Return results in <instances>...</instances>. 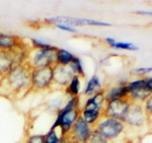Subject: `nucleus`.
Segmentation results:
<instances>
[{
	"instance_id": "f257e3e1",
	"label": "nucleus",
	"mask_w": 152,
	"mask_h": 143,
	"mask_svg": "<svg viewBox=\"0 0 152 143\" xmlns=\"http://www.w3.org/2000/svg\"><path fill=\"white\" fill-rule=\"evenodd\" d=\"M79 97L71 98L64 107L59 109L56 119L50 129L56 130L57 128H59L61 137L67 136L81 115V110L79 108Z\"/></svg>"
},
{
	"instance_id": "f03ea898",
	"label": "nucleus",
	"mask_w": 152,
	"mask_h": 143,
	"mask_svg": "<svg viewBox=\"0 0 152 143\" xmlns=\"http://www.w3.org/2000/svg\"><path fill=\"white\" fill-rule=\"evenodd\" d=\"M33 68L27 62L18 64L5 76L4 84L12 93L20 94L31 90V73Z\"/></svg>"
},
{
	"instance_id": "7ed1b4c3",
	"label": "nucleus",
	"mask_w": 152,
	"mask_h": 143,
	"mask_svg": "<svg viewBox=\"0 0 152 143\" xmlns=\"http://www.w3.org/2000/svg\"><path fill=\"white\" fill-rule=\"evenodd\" d=\"M105 92L100 91L89 98L81 110V116L90 126L96 125L101 118L105 104Z\"/></svg>"
},
{
	"instance_id": "20e7f679",
	"label": "nucleus",
	"mask_w": 152,
	"mask_h": 143,
	"mask_svg": "<svg viewBox=\"0 0 152 143\" xmlns=\"http://www.w3.org/2000/svg\"><path fill=\"white\" fill-rule=\"evenodd\" d=\"M58 50V47L52 45L47 48L35 50L33 54H30L27 62L33 69L54 66L56 65V53Z\"/></svg>"
},
{
	"instance_id": "39448f33",
	"label": "nucleus",
	"mask_w": 152,
	"mask_h": 143,
	"mask_svg": "<svg viewBox=\"0 0 152 143\" xmlns=\"http://www.w3.org/2000/svg\"><path fill=\"white\" fill-rule=\"evenodd\" d=\"M95 129L106 139L110 140L118 138L125 129V123L123 121L112 117H101L97 124Z\"/></svg>"
},
{
	"instance_id": "423d86ee",
	"label": "nucleus",
	"mask_w": 152,
	"mask_h": 143,
	"mask_svg": "<svg viewBox=\"0 0 152 143\" xmlns=\"http://www.w3.org/2000/svg\"><path fill=\"white\" fill-rule=\"evenodd\" d=\"M54 66L34 68L31 73V90L45 91L53 84Z\"/></svg>"
},
{
	"instance_id": "0eeeda50",
	"label": "nucleus",
	"mask_w": 152,
	"mask_h": 143,
	"mask_svg": "<svg viewBox=\"0 0 152 143\" xmlns=\"http://www.w3.org/2000/svg\"><path fill=\"white\" fill-rule=\"evenodd\" d=\"M132 100L126 98L105 102L101 117H112L123 121L131 106Z\"/></svg>"
},
{
	"instance_id": "6e6552de",
	"label": "nucleus",
	"mask_w": 152,
	"mask_h": 143,
	"mask_svg": "<svg viewBox=\"0 0 152 143\" xmlns=\"http://www.w3.org/2000/svg\"><path fill=\"white\" fill-rule=\"evenodd\" d=\"M46 21L48 22L55 23V24H65V25L69 26H111L110 24L102 21H95L92 19L88 18H81L75 17H67V16H56V17L49 18L45 19Z\"/></svg>"
},
{
	"instance_id": "1a4fd4ad",
	"label": "nucleus",
	"mask_w": 152,
	"mask_h": 143,
	"mask_svg": "<svg viewBox=\"0 0 152 143\" xmlns=\"http://www.w3.org/2000/svg\"><path fill=\"white\" fill-rule=\"evenodd\" d=\"M146 120L145 109L139 103L132 102L128 113L123 122L134 127H141L144 125Z\"/></svg>"
},
{
	"instance_id": "9d476101",
	"label": "nucleus",
	"mask_w": 152,
	"mask_h": 143,
	"mask_svg": "<svg viewBox=\"0 0 152 143\" xmlns=\"http://www.w3.org/2000/svg\"><path fill=\"white\" fill-rule=\"evenodd\" d=\"M74 76L75 74L69 66H54L53 84L66 88Z\"/></svg>"
},
{
	"instance_id": "9b49d317",
	"label": "nucleus",
	"mask_w": 152,
	"mask_h": 143,
	"mask_svg": "<svg viewBox=\"0 0 152 143\" xmlns=\"http://www.w3.org/2000/svg\"><path fill=\"white\" fill-rule=\"evenodd\" d=\"M16 62L9 50H0V76L5 78L9 73Z\"/></svg>"
},
{
	"instance_id": "f8f14e48",
	"label": "nucleus",
	"mask_w": 152,
	"mask_h": 143,
	"mask_svg": "<svg viewBox=\"0 0 152 143\" xmlns=\"http://www.w3.org/2000/svg\"><path fill=\"white\" fill-rule=\"evenodd\" d=\"M23 40L15 35L0 33V50H11L18 46Z\"/></svg>"
},
{
	"instance_id": "ddd939ff",
	"label": "nucleus",
	"mask_w": 152,
	"mask_h": 143,
	"mask_svg": "<svg viewBox=\"0 0 152 143\" xmlns=\"http://www.w3.org/2000/svg\"><path fill=\"white\" fill-rule=\"evenodd\" d=\"M126 84H120L119 86L111 88L107 93H105V101L108 102L110 100H119L128 98L129 93L126 88Z\"/></svg>"
},
{
	"instance_id": "4468645a",
	"label": "nucleus",
	"mask_w": 152,
	"mask_h": 143,
	"mask_svg": "<svg viewBox=\"0 0 152 143\" xmlns=\"http://www.w3.org/2000/svg\"><path fill=\"white\" fill-rule=\"evenodd\" d=\"M106 42L110 47L112 48L119 49V50H130V51H136L138 50V47L132 43H126V42L116 41L115 39L111 37H107L105 39Z\"/></svg>"
},
{
	"instance_id": "2eb2a0df",
	"label": "nucleus",
	"mask_w": 152,
	"mask_h": 143,
	"mask_svg": "<svg viewBox=\"0 0 152 143\" xmlns=\"http://www.w3.org/2000/svg\"><path fill=\"white\" fill-rule=\"evenodd\" d=\"M75 57V56L70 52L64 49L59 48L56 53V65L64 66H69Z\"/></svg>"
},
{
	"instance_id": "dca6fc26",
	"label": "nucleus",
	"mask_w": 152,
	"mask_h": 143,
	"mask_svg": "<svg viewBox=\"0 0 152 143\" xmlns=\"http://www.w3.org/2000/svg\"><path fill=\"white\" fill-rule=\"evenodd\" d=\"M80 90H81V77L75 75L70 83L66 88V93L71 98L78 97Z\"/></svg>"
},
{
	"instance_id": "f3484780",
	"label": "nucleus",
	"mask_w": 152,
	"mask_h": 143,
	"mask_svg": "<svg viewBox=\"0 0 152 143\" xmlns=\"http://www.w3.org/2000/svg\"><path fill=\"white\" fill-rule=\"evenodd\" d=\"M100 88H101V83L99 78L97 76H93L88 81L84 91V94L86 96L94 95L97 92H100Z\"/></svg>"
},
{
	"instance_id": "a211bd4d",
	"label": "nucleus",
	"mask_w": 152,
	"mask_h": 143,
	"mask_svg": "<svg viewBox=\"0 0 152 143\" xmlns=\"http://www.w3.org/2000/svg\"><path fill=\"white\" fill-rule=\"evenodd\" d=\"M126 88L128 90L129 93L136 92L138 90L145 89L147 88V78H140L131 82L126 83Z\"/></svg>"
},
{
	"instance_id": "6ab92c4d",
	"label": "nucleus",
	"mask_w": 152,
	"mask_h": 143,
	"mask_svg": "<svg viewBox=\"0 0 152 143\" xmlns=\"http://www.w3.org/2000/svg\"><path fill=\"white\" fill-rule=\"evenodd\" d=\"M69 67L72 69L75 75L80 76V77H85V71L83 66L81 64V61L78 57H75L72 62L70 63Z\"/></svg>"
},
{
	"instance_id": "aec40b11",
	"label": "nucleus",
	"mask_w": 152,
	"mask_h": 143,
	"mask_svg": "<svg viewBox=\"0 0 152 143\" xmlns=\"http://www.w3.org/2000/svg\"><path fill=\"white\" fill-rule=\"evenodd\" d=\"M85 143H110V141L100 134L99 132H97L96 129H94L90 137L88 138Z\"/></svg>"
},
{
	"instance_id": "412c9836",
	"label": "nucleus",
	"mask_w": 152,
	"mask_h": 143,
	"mask_svg": "<svg viewBox=\"0 0 152 143\" xmlns=\"http://www.w3.org/2000/svg\"><path fill=\"white\" fill-rule=\"evenodd\" d=\"M45 143H60V138L57 136L56 130L50 129L46 134Z\"/></svg>"
},
{
	"instance_id": "4be33fe9",
	"label": "nucleus",
	"mask_w": 152,
	"mask_h": 143,
	"mask_svg": "<svg viewBox=\"0 0 152 143\" xmlns=\"http://www.w3.org/2000/svg\"><path fill=\"white\" fill-rule=\"evenodd\" d=\"M151 72L152 66H149V67H142L138 68V69H133L131 72V74L135 76H144L145 75L151 73Z\"/></svg>"
},
{
	"instance_id": "5701e85b",
	"label": "nucleus",
	"mask_w": 152,
	"mask_h": 143,
	"mask_svg": "<svg viewBox=\"0 0 152 143\" xmlns=\"http://www.w3.org/2000/svg\"><path fill=\"white\" fill-rule=\"evenodd\" d=\"M46 135H33L27 140V143H45Z\"/></svg>"
},
{
	"instance_id": "b1692460",
	"label": "nucleus",
	"mask_w": 152,
	"mask_h": 143,
	"mask_svg": "<svg viewBox=\"0 0 152 143\" xmlns=\"http://www.w3.org/2000/svg\"><path fill=\"white\" fill-rule=\"evenodd\" d=\"M31 43L33 45L34 49H35V50L47 48V47H49L50 46V44H49V43L43 42L41 40H37V39H31Z\"/></svg>"
},
{
	"instance_id": "393cba45",
	"label": "nucleus",
	"mask_w": 152,
	"mask_h": 143,
	"mask_svg": "<svg viewBox=\"0 0 152 143\" xmlns=\"http://www.w3.org/2000/svg\"><path fill=\"white\" fill-rule=\"evenodd\" d=\"M145 111L146 115L152 117V95L145 100Z\"/></svg>"
},
{
	"instance_id": "a878e982",
	"label": "nucleus",
	"mask_w": 152,
	"mask_h": 143,
	"mask_svg": "<svg viewBox=\"0 0 152 143\" xmlns=\"http://www.w3.org/2000/svg\"><path fill=\"white\" fill-rule=\"evenodd\" d=\"M56 27L58 28H59L60 30H62V31H68V32H76V30L75 28H72V27H69V26L65 25V24H56Z\"/></svg>"
},
{
	"instance_id": "bb28decb",
	"label": "nucleus",
	"mask_w": 152,
	"mask_h": 143,
	"mask_svg": "<svg viewBox=\"0 0 152 143\" xmlns=\"http://www.w3.org/2000/svg\"><path fill=\"white\" fill-rule=\"evenodd\" d=\"M147 88L149 92L152 94V77L147 78Z\"/></svg>"
},
{
	"instance_id": "cd10ccee",
	"label": "nucleus",
	"mask_w": 152,
	"mask_h": 143,
	"mask_svg": "<svg viewBox=\"0 0 152 143\" xmlns=\"http://www.w3.org/2000/svg\"><path fill=\"white\" fill-rule=\"evenodd\" d=\"M137 14L146 15H152V12H147V11H138Z\"/></svg>"
}]
</instances>
